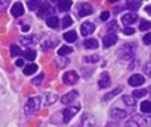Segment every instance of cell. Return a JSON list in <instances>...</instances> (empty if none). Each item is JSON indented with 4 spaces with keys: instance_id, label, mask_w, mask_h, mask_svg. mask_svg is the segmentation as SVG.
<instances>
[{
    "instance_id": "obj_40",
    "label": "cell",
    "mask_w": 151,
    "mask_h": 127,
    "mask_svg": "<svg viewBox=\"0 0 151 127\" xmlns=\"http://www.w3.org/2000/svg\"><path fill=\"white\" fill-rule=\"evenodd\" d=\"M109 17H110V12H107V11H104V12L101 13V20L102 21H106Z\"/></svg>"
},
{
    "instance_id": "obj_9",
    "label": "cell",
    "mask_w": 151,
    "mask_h": 127,
    "mask_svg": "<svg viewBox=\"0 0 151 127\" xmlns=\"http://www.w3.org/2000/svg\"><path fill=\"white\" fill-rule=\"evenodd\" d=\"M137 20H138V15H137L135 12H129L122 16V23L125 24V25H131V24H134Z\"/></svg>"
},
{
    "instance_id": "obj_8",
    "label": "cell",
    "mask_w": 151,
    "mask_h": 127,
    "mask_svg": "<svg viewBox=\"0 0 151 127\" xmlns=\"http://www.w3.org/2000/svg\"><path fill=\"white\" fill-rule=\"evenodd\" d=\"M94 126H96V119H94L91 115L85 114L82 117V121H81L80 125H77L74 127H94Z\"/></svg>"
},
{
    "instance_id": "obj_29",
    "label": "cell",
    "mask_w": 151,
    "mask_h": 127,
    "mask_svg": "<svg viewBox=\"0 0 151 127\" xmlns=\"http://www.w3.org/2000/svg\"><path fill=\"white\" fill-rule=\"evenodd\" d=\"M41 4V0H29L28 1V8L31 11H36L39 8V5Z\"/></svg>"
},
{
    "instance_id": "obj_2",
    "label": "cell",
    "mask_w": 151,
    "mask_h": 127,
    "mask_svg": "<svg viewBox=\"0 0 151 127\" xmlns=\"http://www.w3.org/2000/svg\"><path fill=\"white\" fill-rule=\"evenodd\" d=\"M40 106H41V98L40 97H32V98H29L27 101L25 107H24V113H25V115L29 117V115L35 114L40 109Z\"/></svg>"
},
{
    "instance_id": "obj_19",
    "label": "cell",
    "mask_w": 151,
    "mask_h": 127,
    "mask_svg": "<svg viewBox=\"0 0 151 127\" xmlns=\"http://www.w3.org/2000/svg\"><path fill=\"white\" fill-rule=\"evenodd\" d=\"M57 42H58V40H57V39H55V37H53V39L47 40V41H45L44 44H42V49H44V50L52 49L53 47H56V45H57Z\"/></svg>"
},
{
    "instance_id": "obj_44",
    "label": "cell",
    "mask_w": 151,
    "mask_h": 127,
    "mask_svg": "<svg viewBox=\"0 0 151 127\" xmlns=\"http://www.w3.org/2000/svg\"><path fill=\"white\" fill-rule=\"evenodd\" d=\"M145 9H146V12L149 13V15H151V5H147V7L145 8Z\"/></svg>"
},
{
    "instance_id": "obj_22",
    "label": "cell",
    "mask_w": 151,
    "mask_h": 127,
    "mask_svg": "<svg viewBox=\"0 0 151 127\" xmlns=\"http://www.w3.org/2000/svg\"><path fill=\"white\" fill-rule=\"evenodd\" d=\"M64 40L68 42H74L76 40H77V33H76L74 31L66 32V33H64Z\"/></svg>"
},
{
    "instance_id": "obj_16",
    "label": "cell",
    "mask_w": 151,
    "mask_h": 127,
    "mask_svg": "<svg viewBox=\"0 0 151 127\" xmlns=\"http://www.w3.org/2000/svg\"><path fill=\"white\" fill-rule=\"evenodd\" d=\"M126 115H127V113H126L125 110H121V109L110 110V117H111L113 119H123V118H126Z\"/></svg>"
},
{
    "instance_id": "obj_1",
    "label": "cell",
    "mask_w": 151,
    "mask_h": 127,
    "mask_svg": "<svg viewBox=\"0 0 151 127\" xmlns=\"http://www.w3.org/2000/svg\"><path fill=\"white\" fill-rule=\"evenodd\" d=\"M151 117H142V115H133L126 122L125 127H150Z\"/></svg>"
},
{
    "instance_id": "obj_21",
    "label": "cell",
    "mask_w": 151,
    "mask_h": 127,
    "mask_svg": "<svg viewBox=\"0 0 151 127\" xmlns=\"http://www.w3.org/2000/svg\"><path fill=\"white\" fill-rule=\"evenodd\" d=\"M142 4V0H129L127 1V8L131 11H137Z\"/></svg>"
},
{
    "instance_id": "obj_46",
    "label": "cell",
    "mask_w": 151,
    "mask_h": 127,
    "mask_svg": "<svg viewBox=\"0 0 151 127\" xmlns=\"http://www.w3.org/2000/svg\"><path fill=\"white\" fill-rule=\"evenodd\" d=\"M3 93H4V90H3V86L1 85H0V95H1V94Z\"/></svg>"
},
{
    "instance_id": "obj_7",
    "label": "cell",
    "mask_w": 151,
    "mask_h": 127,
    "mask_svg": "<svg viewBox=\"0 0 151 127\" xmlns=\"http://www.w3.org/2000/svg\"><path fill=\"white\" fill-rule=\"evenodd\" d=\"M77 12H78V16L83 17V16L90 15V13L93 12V8H91V5L89 4V3H82V4L78 5Z\"/></svg>"
},
{
    "instance_id": "obj_11",
    "label": "cell",
    "mask_w": 151,
    "mask_h": 127,
    "mask_svg": "<svg viewBox=\"0 0 151 127\" xmlns=\"http://www.w3.org/2000/svg\"><path fill=\"white\" fill-rule=\"evenodd\" d=\"M117 40H118L117 34L115 33H109V34H106V36L104 37L102 42H104L105 48H109V47H111V45H114L115 42H117Z\"/></svg>"
},
{
    "instance_id": "obj_38",
    "label": "cell",
    "mask_w": 151,
    "mask_h": 127,
    "mask_svg": "<svg viewBox=\"0 0 151 127\" xmlns=\"http://www.w3.org/2000/svg\"><path fill=\"white\" fill-rule=\"evenodd\" d=\"M11 0H0V11L5 9V8L8 7V4H9Z\"/></svg>"
},
{
    "instance_id": "obj_45",
    "label": "cell",
    "mask_w": 151,
    "mask_h": 127,
    "mask_svg": "<svg viewBox=\"0 0 151 127\" xmlns=\"http://www.w3.org/2000/svg\"><path fill=\"white\" fill-rule=\"evenodd\" d=\"M28 29H29V27H28V25H24V27H23V31H24V32H27Z\"/></svg>"
},
{
    "instance_id": "obj_42",
    "label": "cell",
    "mask_w": 151,
    "mask_h": 127,
    "mask_svg": "<svg viewBox=\"0 0 151 127\" xmlns=\"http://www.w3.org/2000/svg\"><path fill=\"white\" fill-rule=\"evenodd\" d=\"M134 32H135V31H134L133 28H129V27L123 29V33H125L126 36H131V34H134Z\"/></svg>"
},
{
    "instance_id": "obj_18",
    "label": "cell",
    "mask_w": 151,
    "mask_h": 127,
    "mask_svg": "<svg viewBox=\"0 0 151 127\" xmlns=\"http://www.w3.org/2000/svg\"><path fill=\"white\" fill-rule=\"evenodd\" d=\"M83 47L88 49H97L98 48V41L96 39H88L83 41Z\"/></svg>"
},
{
    "instance_id": "obj_43",
    "label": "cell",
    "mask_w": 151,
    "mask_h": 127,
    "mask_svg": "<svg viewBox=\"0 0 151 127\" xmlns=\"http://www.w3.org/2000/svg\"><path fill=\"white\" fill-rule=\"evenodd\" d=\"M23 65H24V61L21 60V58H20V60H17V61H16V66L21 67V66H23Z\"/></svg>"
},
{
    "instance_id": "obj_28",
    "label": "cell",
    "mask_w": 151,
    "mask_h": 127,
    "mask_svg": "<svg viewBox=\"0 0 151 127\" xmlns=\"http://www.w3.org/2000/svg\"><path fill=\"white\" fill-rule=\"evenodd\" d=\"M23 55H24V58H27V60H29V61H33L35 58H36V52H35V50H32V49L25 50Z\"/></svg>"
},
{
    "instance_id": "obj_41",
    "label": "cell",
    "mask_w": 151,
    "mask_h": 127,
    "mask_svg": "<svg viewBox=\"0 0 151 127\" xmlns=\"http://www.w3.org/2000/svg\"><path fill=\"white\" fill-rule=\"evenodd\" d=\"M143 70H145V73H146V74H149L150 77H151V62H149V64L145 65Z\"/></svg>"
},
{
    "instance_id": "obj_5",
    "label": "cell",
    "mask_w": 151,
    "mask_h": 127,
    "mask_svg": "<svg viewBox=\"0 0 151 127\" xmlns=\"http://www.w3.org/2000/svg\"><path fill=\"white\" fill-rule=\"evenodd\" d=\"M63 81L66 85H74L78 81V74L74 72V70H70V72H66L65 74L63 75Z\"/></svg>"
},
{
    "instance_id": "obj_23",
    "label": "cell",
    "mask_w": 151,
    "mask_h": 127,
    "mask_svg": "<svg viewBox=\"0 0 151 127\" xmlns=\"http://www.w3.org/2000/svg\"><path fill=\"white\" fill-rule=\"evenodd\" d=\"M72 52H73V48L68 47V45H64V47H61L60 49H58V55H60V57H65V56L70 55Z\"/></svg>"
},
{
    "instance_id": "obj_6",
    "label": "cell",
    "mask_w": 151,
    "mask_h": 127,
    "mask_svg": "<svg viewBox=\"0 0 151 127\" xmlns=\"http://www.w3.org/2000/svg\"><path fill=\"white\" fill-rule=\"evenodd\" d=\"M52 13H53V7L49 3H42L41 7L37 11V16H39V17H45V16L52 15Z\"/></svg>"
},
{
    "instance_id": "obj_3",
    "label": "cell",
    "mask_w": 151,
    "mask_h": 127,
    "mask_svg": "<svg viewBox=\"0 0 151 127\" xmlns=\"http://www.w3.org/2000/svg\"><path fill=\"white\" fill-rule=\"evenodd\" d=\"M81 106L80 105H74V106H68L65 107V109L63 110V117H64V122L68 123L69 121L72 119V118L74 117L76 114H77L78 111H80Z\"/></svg>"
},
{
    "instance_id": "obj_33",
    "label": "cell",
    "mask_w": 151,
    "mask_h": 127,
    "mask_svg": "<svg viewBox=\"0 0 151 127\" xmlns=\"http://www.w3.org/2000/svg\"><path fill=\"white\" fill-rule=\"evenodd\" d=\"M151 28V23L147 20H142V23L139 24V29L141 31H147V29Z\"/></svg>"
},
{
    "instance_id": "obj_10",
    "label": "cell",
    "mask_w": 151,
    "mask_h": 127,
    "mask_svg": "<svg viewBox=\"0 0 151 127\" xmlns=\"http://www.w3.org/2000/svg\"><path fill=\"white\" fill-rule=\"evenodd\" d=\"M129 83H130L131 86H134V88L141 86L145 83V77L142 74H133L130 78H129Z\"/></svg>"
},
{
    "instance_id": "obj_4",
    "label": "cell",
    "mask_w": 151,
    "mask_h": 127,
    "mask_svg": "<svg viewBox=\"0 0 151 127\" xmlns=\"http://www.w3.org/2000/svg\"><path fill=\"white\" fill-rule=\"evenodd\" d=\"M134 50H135V47H131V44H126L123 45L122 48L119 49V57L122 60H129L134 56Z\"/></svg>"
},
{
    "instance_id": "obj_30",
    "label": "cell",
    "mask_w": 151,
    "mask_h": 127,
    "mask_svg": "<svg viewBox=\"0 0 151 127\" xmlns=\"http://www.w3.org/2000/svg\"><path fill=\"white\" fill-rule=\"evenodd\" d=\"M146 94H147L146 89H137V90L133 91V95L135 97V98H142V97H146Z\"/></svg>"
},
{
    "instance_id": "obj_48",
    "label": "cell",
    "mask_w": 151,
    "mask_h": 127,
    "mask_svg": "<svg viewBox=\"0 0 151 127\" xmlns=\"http://www.w3.org/2000/svg\"><path fill=\"white\" fill-rule=\"evenodd\" d=\"M149 91H150V93H151V86H150V89H149Z\"/></svg>"
},
{
    "instance_id": "obj_34",
    "label": "cell",
    "mask_w": 151,
    "mask_h": 127,
    "mask_svg": "<svg viewBox=\"0 0 151 127\" xmlns=\"http://www.w3.org/2000/svg\"><path fill=\"white\" fill-rule=\"evenodd\" d=\"M56 99H57V95H56V94H48L45 103H47V105H52V103H55V102H56Z\"/></svg>"
},
{
    "instance_id": "obj_17",
    "label": "cell",
    "mask_w": 151,
    "mask_h": 127,
    "mask_svg": "<svg viewBox=\"0 0 151 127\" xmlns=\"http://www.w3.org/2000/svg\"><path fill=\"white\" fill-rule=\"evenodd\" d=\"M72 4H73V3H72V0H60V1H58V4H57L58 11H61V12H66V11L70 9Z\"/></svg>"
},
{
    "instance_id": "obj_13",
    "label": "cell",
    "mask_w": 151,
    "mask_h": 127,
    "mask_svg": "<svg viewBox=\"0 0 151 127\" xmlns=\"http://www.w3.org/2000/svg\"><path fill=\"white\" fill-rule=\"evenodd\" d=\"M11 13H12V16H15V17L23 16L24 15V5L21 4V3H15V4L12 5V8H11Z\"/></svg>"
},
{
    "instance_id": "obj_25",
    "label": "cell",
    "mask_w": 151,
    "mask_h": 127,
    "mask_svg": "<svg viewBox=\"0 0 151 127\" xmlns=\"http://www.w3.org/2000/svg\"><path fill=\"white\" fill-rule=\"evenodd\" d=\"M121 91H122V88H117V89H114V90L113 91H110V93H107L106 95L104 97V101H109V99H111V98H114L115 95H117V94H119Z\"/></svg>"
},
{
    "instance_id": "obj_36",
    "label": "cell",
    "mask_w": 151,
    "mask_h": 127,
    "mask_svg": "<svg viewBox=\"0 0 151 127\" xmlns=\"http://www.w3.org/2000/svg\"><path fill=\"white\" fill-rule=\"evenodd\" d=\"M56 64L58 67H64L66 64H69V60L68 58H58V60H56Z\"/></svg>"
},
{
    "instance_id": "obj_37",
    "label": "cell",
    "mask_w": 151,
    "mask_h": 127,
    "mask_svg": "<svg viewBox=\"0 0 151 127\" xmlns=\"http://www.w3.org/2000/svg\"><path fill=\"white\" fill-rule=\"evenodd\" d=\"M42 80H44V74H39L36 78L32 80V83H33V85H40V83L42 82Z\"/></svg>"
},
{
    "instance_id": "obj_27",
    "label": "cell",
    "mask_w": 151,
    "mask_h": 127,
    "mask_svg": "<svg viewBox=\"0 0 151 127\" xmlns=\"http://www.w3.org/2000/svg\"><path fill=\"white\" fill-rule=\"evenodd\" d=\"M141 111L150 114V113H151V101H143V102H142V105H141Z\"/></svg>"
},
{
    "instance_id": "obj_39",
    "label": "cell",
    "mask_w": 151,
    "mask_h": 127,
    "mask_svg": "<svg viewBox=\"0 0 151 127\" xmlns=\"http://www.w3.org/2000/svg\"><path fill=\"white\" fill-rule=\"evenodd\" d=\"M143 42L146 45H151V33H146L143 36Z\"/></svg>"
},
{
    "instance_id": "obj_47",
    "label": "cell",
    "mask_w": 151,
    "mask_h": 127,
    "mask_svg": "<svg viewBox=\"0 0 151 127\" xmlns=\"http://www.w3.org/2000/svg\"><path fill=\"white\" fill-rule=\"evenodd\" d=\"M109 1H110V3H117L118 0H109Z\"/></svg>"
},
{
    "instance_id": "obj_35",
    "label": "cell",
    "mask_w": 151,
    "mask_h": 127,
    "mask_svg": "<svg viewBox=\"0 0 151 127\" xmlns=\"http://www.w3.org/2000/svg\"><path fill=\"white\" fill-rule=\"evenodd\" d=\"M21 53L20 48L17 47V45H11V55L13 56V57H16V56H19Z\"/></svg>"
},
{
    "instance_id": "obj_15",
    "label": "cell",
    "mask_w": 151,
    "mask_h": 127,
    "mask_svg": "<svg viewBox=\"0 0 151 127\" xmlns=\"http://www.w3.org/2000/svg\"><path fill=\"white\" fill-rule=\"evenodd\" d=\"M98 86H99V89H106L110 86V75L107 73H102L101 74L99 81H98Z\"/></svg>"
},
{
    "instance_id": "obj_20",
    "label": "cell",
    "mask_w": 151,
    "mask_h": 127,
    "mask_svg": "<svg viewBox=\"0 0 151 127\" xmlns=\"http://www.w3.org/2000/svg\"><path fill=\"white\" fill-rule=\"evenodd\" d=\"M37 65L36 64H29V65H27L25 67H24V74L25 75H31V74H35V73L37 72Z\"/></svg>"
},
{
    "instance_id": "obj_12",
    "label": "cell",
    "mask_w": 151,
    "mask_h": 127,
    "mask_svg": "<svg viewBox=\"0 0 151 127\" xmlns=\"http://www.w3.org/2000/svg\"><path fill=\"white\" fill-rule=\"evenodd\" d=\"M77 97H78V91L72 90V91H69L68 94L63 95V98H61V102H63L64 105H69V103H72L73 101H76V98H77Z\"/></svg>"
},
{
    "instance_id": "obj_49",
    "label": "cell",
    "mask_w": 151,
    "mask_h": 127,
    "mask_svg": "<svg viewBox=\"0 0 151 127\" xmlns=\"http://www.w3.org/2000/svg\"><path fill=\"white\" fill-rule=\"evenodd\" d=\"M52 1H57V0H52Z\"/></svg>"
},
{
    "instance_id": "obj_14",
    "label": "cell",
    "mask_w": 151,
    "mask_h": 127,
    "mask_svg": "<svg viewBox=\"0 0 151 127\" xmlns=\"http://www.w3.org/2000/svg\"><path fill=\"white\" fill-rule=\"evenodd\" d=\"M94 29H96V25L93 23H83L81 25V34L82 36H89L94 32Z\"/></svg>"
},
{
    "instance_id": "obj_32",
    "label": "cell",
    "mask_w": 151,
    "mask_h": 127,
    "mask_svg": "<svg viewBox=\"0 0 151 127\" xmlns=\"http://www.w3.org/2000/svg\"><path fill=\"white\" fill-rule=\"evenodd\" d=\"M72 24H73V20H72L70 16H65V17L63 19V28H68Z\"/></svg>"
},
{
    "instance_id": "obj_24",
    "label": "cell",
    "mask_w": 151,
    "mask_h": 127,
    "mask_svg": "<svg viewBox=\"0 0 151 127\" xmlns=\"http://www.w3.org/2000/svg\"><path fill=\"white\" fill-rule=\"evenodd\" d=\"M47 25L49 27V28H57L58 27V19L56 17V16H49V17L47 19Z\"/></svg>"
},
{
    "instance_id": "obj_31",
    "label": "cell",
    "mask_w": 151,
    "mask_h": 127,
    "mask_svg": "<svg viewBox=\"0 0 151 127\" xmlns=\"http://www.w3.org/2000/svg\"><path fill=\"white\" fill-rule=\"evenodd\" d=\"M98 60H99V56L98 55H93V56L83 57V61H85V62H89V64H96Z\"/></svg>"
},
{
    "instance_id": "obj_26",
    "label": "cell",
    "mask_w": 151,
    "mask_h": 127,
    "mask_svg": "<svg viewBox=\"0 0 151 127\" xmlns=\"http://www.w3.org/2000/svg\"><path fill=\"white\" fill-rule=\"evenodd\" d=\"M123 102L126 103V106H130V107H133V106H135V98H134L133 95H123Z\"/></svg>"
}]
</instances>
